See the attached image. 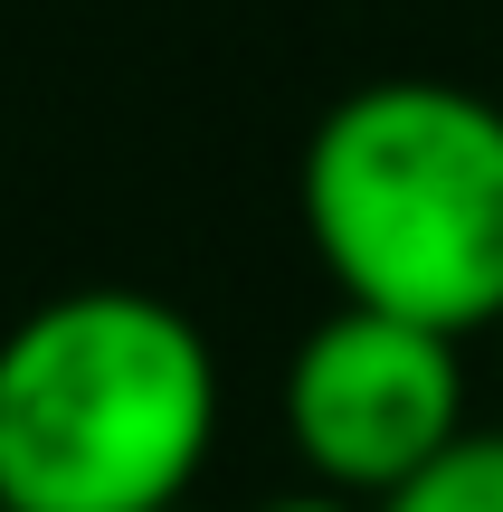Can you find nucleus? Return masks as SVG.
Masks as SVG:
<instances>
[{
    "label": "nucleus",
    "instance_id": "f257e3e1",
    "mask_svg": "<svg viewBox=\"0 0 503 512\" xmlns=\"http://www.w3.org/2000/svg\"><path fill=\"white\" fill-rule=\"evenodd\" d=\"M304 247L342 304L503 332V105L447 76L352 86L295 171Z\"/></svg>",
    "mask_w": 503,
    "mask_h": 512
},
{
    "label": "nucleus",
    "instance_id": "20e7f679",
    "mask_svg": "<svg viewBox=\"0 0 503 512\" xmlns=\"http://www.w3.org/2000/svg\"><path fill=\"white\" fill-rule=\"evenodd\" d=\"M380 512H503V427H466L428 475H409Z\"/></svg>",
    "mask_w": 503,
    "mask_h": 512
},
{
    "label": "nucleus",
    "instance_id": "423d86ee",
    "mask_svg": "<svg viewBox=\"0 0 503 512\" xmlns=\"http://www.w3.org/2000/svg\"><path fill=\"white\" fill-rule=\"evenodd\" d=\"M494 351H503V332H494Z\"/></svg>",
    "mask_w": 503,
    "mask_h": 512
},
{
    "label": "nucleus",
    "instance_id": "7ed1b4c3",
    "mask_svg": "<svg viewBox=\"0 0 503 512\" xmlns=\"http://www.w3.org/2000/svg\"><path fill=\"white\" fill-rule=\"evenodd\" d=\"M466 342L399 323L371 304H333L285 361V446L323 494L390 503L466 437Z\"/></svg>",
    "mask_w": 503,
    "mask_h": 512
},
{
    "label": "nucleus",
    "instance_id": "39448f33",
    "mask_svg": "<svg viewBox=\"0 0 503 512\" xmlns=\"http://www.w3.org/2000/svg\"><path fill=\"white\" fill-rule=\"evenodd\" d=\"M257 512H380V503H352V494H323V484H304V494H276Z\"/></svg>",
    "mask_w": 503,
    "mask_h": 512
},
{
    "label": "nucleus",
    "instance_id": "f03ea898",
    "mask_svg": "<svg viewBox=\"0 0 503 512\" xmlns=\"http://www.w3.org/2000/svg\"><path fill=\"white\" fill-rule=\"evenodd\" d=\"M219 446V351L143 285L48 294L0 332V503L181 512Z\"/></svg>",
    "mask_w": 503,
    "mask_h": 512
},
{
    "label": "nucleus",
    "instance_id": "6e6552de",
    "mask_svg": "<svg viewBox=\"0 0 503 512\" xmlns=\"http://www.w3.org/2000/svg\"><path fill=\"white\" fill-rule=\"evenodd\" d=\"M181 512H190V503H181Z\"/></svg>",
    "mask_w": 503,
    "mask_h": 512
},
{
    "label": "nucleus",
    "instance_id": "0eeeda50",
    "mask_svg": "<svg viewBox=\"0 0 503 512\" xmlns=\"http://www.w3.org/2000/svg\"><path fill=\"white\" fill-rule=\"evenodd\" d=\"M0 512H10V503H0Z\"/></svg>",
    "mask_w": 503,
    "mask_h": 512
}]
</instances>
